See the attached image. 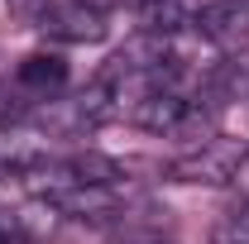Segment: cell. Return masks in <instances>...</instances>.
<instances>
[{
	"instance_id": "ba28073f",
	"label": "cell",
	"mask_w": 249,
	"mask_h": 244,
	"mask_svg": "<svg viewBox=\"0 0 249 244\" xmlns=\"http://www.w3.org/2000/svg\"><path fill=\"white\" fill-rule=\"evenodd\" d=\"M0 120H5V101H0Z\"/></svg>"
},
{
	"instance_id": "52a82bcc",
	"label": "cell",
	"mask_w": 249,
	"mask_h": 244,
	"mask_svg": "<svg viewBox=\"0 0 249 244\" xmlns=\"http://www.w3.org/2000/svg\"><path fill=\"white\" fill-rule=\"evenodd\" d=\"M0 244H24V240H19V230H15L10 220H0Z\"/></svg>"
},
{
	"instance_id": "277c9868",
	"label": "cell",
	"mask_w": 249,
	"mask_h": 244,
	"mask_svg": "<svg viewBox=\"0 0 249 244\" xmlns=\"http://www.w3.org/2000/svg\"><path fill=\"white\" fill-rule=\"evenodd\" d=\"M235 163H240V153H235V149L201 139V149L192 153V158H182V163H178V173H187V182H225Z\"/></svg>"
},
{
	"instance_id": "7a4b0ae2",
	"label": "cell",
	"mask_w": 249,
	"mask_h": 244,
	"mask_svg": "<svg viewBox=\"0 0 249 244\" xmlns=\"http://www.w3.org/2000/svg\"><path fill=\"white\" fill-rule=\"evenodd\" d=\"M196 34L211 43H245L249 38V0H211L196 15Z\"/></svg>"
},
{
	"instance_id": "3957f363",
	"label": "cell",
	"mask_w": 249,
	"mask_h": 244,
	"mask_svg": "<svg viewBox=\"0 0 249 244\" xmlns=\"http://www.w3.org/2000/svg\"><path fill=\"white\" fill-rule=\"evenodd\" d=\"M196 15H201L196 0H144V5H139L144 34H158V38H173V34H182V29H196Z\"/></svg>"
},
{
	"instance_id": "5b68a950",
	"label": "cell",
	"mask_w": 249,
	"mask_h": 244,
	"mask_svg": "<svg viewBox=\"0 0 249 244\" xmlns=\"http://www.w3.org/2000/svg\"><path fill=\"white\" fill-rule=\"evenodd\" d=\"M15 82L24 87V91H34L38 101H48V96H58L62 87H67V62L62 58H24L19 62V72H15Z\"/></svg>"
},
{
	"instance_id": "8992f818",
	"label": "cell",
	"mask_w": 249,
	"mask_h": 244,
	"mask_svg": "<svg viewBox=\"0 0 249 244\" xmlns=\"http://www.w3.org/2000/svg\"><path fill=\"white\" fill-rule=\"evenodd\" d=\"M216 240L220 244H249V206H235V211L220 220Z\"/></svg>"
},
{
	"instance_id": "6da1fadb",
	"label": "cell",
	"mask_w": 249,
	"mask_h": 244,
	"mask_svg": "<svg viewBox=\"0 0 249 244\" xmlns=\"http://www.w3.org/2000/svg\"><path fill=\"white\" fill-rule=\"evenodd\" d=\"M43 34L67 43H96L106 38V5L101 0H53L43 10Z\"/></svg>"
}]
</instances>
